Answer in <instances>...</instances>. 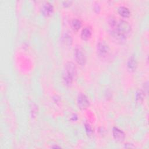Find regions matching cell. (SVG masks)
Returning <instances> with one entry per match:
<instances>
[{"mask_svg": "<svg viewBox=\"0 0 149 149\" xmlns=\"http://www.w3.org/2000/svg\"><path fill=\"white\" fill-rule=\"evenodd\" d=\"M136 66H137V62H136V58L134 56L132 55L129 58L127 61V68L130 71L133 72L136 69Z\"/></svg>", "mask_w": 149, "mask_h": 149, "instance_id": "9", "label": "cell"}, {"mask_svg": "<svg viewBox=\"0 0 149 149\" xmlns=\"http://www.w3.org/2000/svg\"><path fill=\"white\" fill-rule=\"evenodd\" d=\"M77 102L79 107L81 109H86L90 104L87 96L82 93L79 94L77 99Z\"/></svg>", "mask_w": 149, "mask_h": 149, "instance_id": "4", "label": "cell"}, {"mask_svg": "<svg viewBox=\"0 0 149 149\" xmlns=\"http://www.w3.org/2000/svg\"><path fill=\"white\" fill-rule=\"evenodd\" d=\"M72 27H73V30L77 31L81 27V23L80 20H79V19H74L73 20V21L72 22Z\"/></svg>", "mask_w": 149, "mask_h": 149, "instance_id": "12", "label": "cell"}, {"mask_svg": "<svg viewBox=\"0 0 149 149\" xmlns=\"http://www.w3.org/2000/svg\"><path fill=\"white\" fill-rule=\"evenodd\" d=\"M112 133H113V137L116 140L120 142L123 141L125 135L122 130H120L117 127H113V129H112Z\"/></svg>", "mask_w": 149, "mask_h": 149, "instance_id": "6", "label": "cell"}, {"mask_svg": "<svg viewBox=\"0 0 149 149\" xmlns=\"http://www.w3.org/2000/svg\"><path fill=\"white\" fill-rule=\"evenodd\" d=\"M74 57L77 62L83 66L86 63V56L80 46H77L74 49Z\"/></svg>", "mask_w": 149, "mask_h": 149, "instance_id": "3", "label": "cell"}, {"mask_svg": "<svg viewBox=\"0 0 149 149\" xmlns=\"http://www.w3.org/2000/svg\"><path fill=\"white\" fill-rule=\"evenodd\" d=\"M131 31V26L129 23L125 20H119L117 22L116 26L111 29V33L116 38L123 40L125 39Z\"/></svg>", "mask_w": 149, "mask_h": 149, "instance_id": "1", "label": "cell"}, {"mask_svg": "<svg viewBox=\"0 0 149 149\" xmlns=\"http://www.w3.org/2000/svg\"><path fill=\"white\" fill-rule=\"evenodd\" d=\"M91 34H92L91 29L88 27H86L82 30L81 33V37L83 40H88L91 37Z\"/></svg>", "mask_w": 149, "mask_h": 149, "instance_id": "8", "label": "cell"}, {"mask_svg": "<svg viewBox=\"0 0 149 149\" xmlns=\"http://www.w3.org/2000/svg\"><path fill=\"white\" fill-rule=\"evenodd\" d=\"M144 93L141 90H139L136 94V100L138 103H141L144 100Z\"/></svg>", "mask_w": 149, "mask_h": 149, "instance_id": "11", "label": "cell"}, {"mask_svg": "<svg viewBox=\"0 0 149 149\" xmlns=\"http://www.w3.org/2000/svg\"><path fill=\"white\" fill-rule=\"evenodd\" d=\"M118 13L123 17H128L130 15L129 9L125 6H120L118 8Z\"/></svg>", "mask_w": 149, "mask_h": 149, "instance_id": "10", "label": "cell"}, {"mask_svg": "<svg viewBox=\"0 0 149 149\" xmlns=\"http://www.w3.org/2000/svg\"><path fill=\"white\" fill-rule=\"evenodd\" d=\"M85 129H86V131L87 135L88 136H92V134L93 133V130L91 126L88 123L85 124Z\"/></svg>", "mask_w": 149, "mask_h": 149, "instance_id": "14", "label": "cell"}, {"mask_svg": "<svg viewBox=\"0 0 149 149\" xmlns=\"http://www.w3.org/2000/svg\"><path fill=\"white\" fill-rule=\"evenodd\" d=\"M76 75V68L75 65L72 62H67L63 72V80L65 84L67 86L71 85Z\"/></svg>", "mask_w": 149, "mask_h": 149, "instance_id": "2", "label": "cell"}, {"mask_svg": "<svg viewBox=\"0 0 149 149\" xmlns=\"http://www.w3.org/2000/svg\"><path fill=\"white\" fill-rule=\"evenodd\" d=\"M62 39H63V41L66 44H68V45L71 44V43L72 42V37L68 34H65L62 37Z\"/></svg>", "mask_w": 149, "mask_h": 149, "instance_id": "13", "label": "cell"}, {"mask_svg": "<svg viewBox=\"0 0 149 149\" xmlns=\"http://www.w3.org/2000/svg\"><path fill=\"white\" fill-rule=\"evenodd\" d=\"M63 4H66L65 6H69V5H70V3H71V2H70V1H65V2H63Z\"/></svg>", "mask_w": 149, "mask_h": 149, "instance_id": "15", "label": "cell"}, {"mask_svg": "<svg viewBox=\"0 0 149 149\" xmlns=\"http://www.w3.org/2000/svg\"><path fill=\"white\" fill-rule=\"evenodd\" d=\"M53 6L49 2H46L42 7L41 12L45 16H49L53 12Z\"/></svg>", "mask_w": 149, "mask_h": 149, "instance_id": "7", "label": "cell"}, {"mask_svg": "<svg viewBox=\"0 0 149 149\" xmlns=\"http://www.w3.org/2000/svg\"><path fill=\"white\" fill-rule=\"evenodd\" d=\"M97 52L98 54L102 57L107 56L109 52L108 45L105 42H100L97 44Z\"/></svg>", "mask_w": 149, "mask_h": 149, "instance_id": "5", "label": "cell"}]
</instances>
